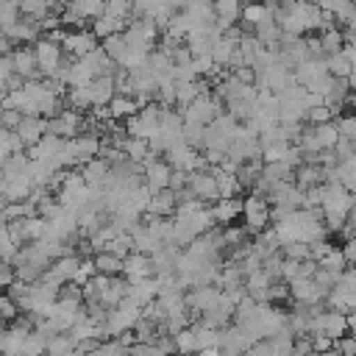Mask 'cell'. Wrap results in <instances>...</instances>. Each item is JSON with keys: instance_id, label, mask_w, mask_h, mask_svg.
I'll use <instances>...</instances> for the list:
<instances>
[{"instance_id": "cell-1", "label": "cell", "mask_w": 356, "mask_h": 356, "mask_svg": "<svg viewBox=\"0 0 356 356\" xmlns=\"http://www.w3.org/2000/svg\"><path fill=\"white\" fill-rule=\"evenodd\" d=\"M83 125H86V117H81L72 108H64L58 117L47 120V136H56V139H78L83 134Z\"/></svg>"}, {"instance_id": "cell-2", "label": "cell", "mask_w": 356, "mask_h": 356, "mask_svg": "<svg viewBox=\"0 0 356 356\" xmlns=\"http://www.w3.org/2000/svg\"><path fill=\"white\" fill-rule=\"evenodd\" d=\"M317 334L331 337L334 342L342 339V337H348V314H342V312H328V309H325L323 314H317V317L312 320L309 337H317Z\"/></svg>"}, {"instance_id": "cell-3", "label": "cell", "mask_w": 356, "mask_h": 356, "mask_svg": "<svg viewBox=\"0 0 356 356\" xmlns=\"http://www.w3.org/2000/svg\"><path fill=\"white\" fill-rule=\"evenodd\" d=\"M270 209L273 206L259 195H248L245 197V228H248V234L267 231V222H273L270 220Z\"/></svg>"}, {"instance_id": "cell-4", "label": "cell", "mask_w": 356, "mask_h": 356, "mask_svg": "<svg viewBox=\"0 0 356 356\" xmlns=\"http://www.w3.org/2000/svg\"><path fill=\"white\" fill-rule=\"evenodd\" d=\"M33 50H36V61H39L42 75H44V78H56V72H58L61 64H64V53H61V47L53 44V42H47V39L42 36V39L33 44Z\"/></svg>"}, {"instance_id": "cell-5", "label": "cell", "mask_w": 356, "mask_h": 356, "mask_svg": "<svg viewBox=\"0 0 356 356\" xmlns=\"http://www.w3.org/2000/svg\"><path fill=\"white\" fill-rule=\"evenodd\" d=\"M61 47H64V53H67L70 58L81 61L83 56L95 53L100 44H97V36H95L92 31H78V33H67V39H64Z\"/></svg>"}, {"instance_id": "cell-6", "label": "cell", "mask_w": 356, "mask_h": 356, "mask_svg": "<svg viewBox=\"0 0 356 356\" xmlns=\"http://www.w3.org/2000/svg\"><path fill=\"white\" fill-rule=\"evenodd\" d=\"M122 275L136 284V281H147V278H156V267H153V256H145V253H131L125 259V270Z\"/></svg>"}, {"instance_id": "cell-7", "label": "cell", "mask_w": 356, "mask_h": 356, "mask_svg": "<svg viewBox=\"0 0 356 356\" xmlns=\"http://www.w3.org/2000/svg\"><path fill=\"white\" fill-rule=\"evenodd\" d=\"M189 189L195 192L197 200H209V203H220V189H217V178L211 172H189Z\"/></svg>"}, {"instance_id": "cell-8", "label": "cell", "mask_w": 356, "mask_h": 356, "mask_svg": "<svg viewBox=\"0 0 356 356\" xmlns=\"http://www.w3.org/2000/svg\"><path fill=\"white\" fill-rule=\"evenodd\" d=\"M89 100L95 108H103V106H111V100L117 97V83H114V75H106V78H95L89 86Z\"/></svg>"}, {"instance_id": "cell-9", "label": "cell", "mask_w": 356, "mask_h": 356, "mask_svg": "<svg viewBox=\"0 0 356 356\" xmlns=\"http://www.w3.org/2000/svg\"><path fill=\"white\" fill-rule=\"evenodd\" d=\"M17 134H19V139L25 142V147H36V145L47 136V120H44V117H25Z\"/></svg>"}, {"instance_id": "cell-10", "label": "cell", "mask_w": 356, "mask_h": 356, "mask_svg": "<svg viewBox=\"0 0 356 356\" xmlns=\"http://www.w3.org/2000/svg\"><path fill=\"white\" fill-rule=\"evenodd\" d=\"M170 178H172V167L161 159V161H156V164H150L147 170H145V186L156 195V192H161V189H170Z\"/></svg>"}, {"instance_id": "cell-11", "label": "cell", "mask_w": 356, "mask_h": 356, "mask_svg": "<svg viewBox=\"0 0 356 356\" xmlns=\"http://www.w3.org/2000/svg\"><path fill=\"white\" fill-rule=\"evenodd\" d=\"M217 178V189H220V200H236V195L245 189L236 178V172H225L222 167H211L209 170Z\"/></svg>"}, {"instance_id": "cell-12", "label": "cell", "mask_w": 356, "mask_h": 356, "mask_svg": "<svg viewBox=\"0 0 356 356\" xmlns=\"http://www.w3.org/2000/svg\"><path fill=\"white\" fill-rule=\"evenodd\" d=\"M175 211H178V195H175L172 189H161V192H156L153 200H150V206H147V214L161 217V220H167V217L175 214Z\"/></svg>"}, {"instance_id": "cell-13", "label": "cell", "mask_w": 356, "mask_h": 356, "mask_svg": "<svg viewBox=\"0 0 356 356\" xmlns=\"http://www.w3.org/2000/svg\"><path fill=\"white\" fill-rule=\"evenodd\" d=\"M295 184H298V189L309 192V189L325 184V170L317 167V164H300V167L295 170Z\"/></svg>"}, {"instance_id": "cell-14", "label": "cell", "mask_w": 356, "mask_h": 356, "mask_svg": "<svg viewBox=\"0 0 356 356\" xmlns=\"http://www.w3.org/2000/svg\"><path fill=\"white\" fill-rule=\"evenodd\" d=\"M81 172H83V178H86L89 186H100V189H103V184H106L108 175H111V164H108L106 159H92V161H86V164L81 167Z\"/></svg>"}, {"instance_id": "cell-15", "label": "cell", "mask_w": 356, "mask_h": 356, "mask_svg": "<svg viewBox=\"0 0 356 356\" xmlns=\"http://www.w3.org/2000/svg\"><path fill=\"white\" fill-rule=\"evenodd\" d=\"M111 117L114 120H131V117H136L142 108H139V103H136V97H125V95H117L114 100H111Z\"/></svg>"}, {"instance_id": "cell-16", "label": "cell", "mask_w": 356, "mask_h": 356, "mask_svg": "<svg viewBox=\"0 0 356 356\" xmlns=\"http://www.w3.org/2000/svg\"><path fill=\"white\" fill-rule=\"evenodd\" d=\"M211 214H214L217 222L225 225V222H231L234 217L245 214V200H220V203L211 206Z\"/></svg>"}, {"instance_id": "cell-17", "label": "cell", "mask_w": 356, "mask_h": 356, "mask_svg": "<svg viewBox=\"0 0 356 356\" xmlns=\"http://www.w3.org/2000/svg\"><path fill=\"white\" fill-rule=\"evenodd\" d=\"M95 267H97V273H100V275L114 278V275H122L125 261H122V259H117V256H114V253H108V250H100V253L95 256Z\"/></svg>"}, {"instance_id": "cell-18", "label": "cell", "mask_w": 356, "mask_h": 356, "mask_svg": "<svg viewBox=\"0 0 356 356\" xmlns=\"http://www.w3.org/2000/svg\"><path fill=\"white\" fill-rule=\"evenodd\" d=\"M325 67H328V75H331V78H339V81L350 78V72H353V64H350V58H348L345 50L337 53V56H328V58H325Z\"/></svg>"}, {"instance_id": "cell-19", "label": "cell", "mask_w": 356, "mask_h": 356, "mask_svg": "<svg viewBox=\"0 0 356 356\" xmlns=\"http://www.w3.org/2000/svg\"><path fill=\"white\" fill-rule=\"evenodd\" d=\"M28 147H25V142L19 139V134L17 131H3L0 134V159L6 161V159H11V156H17V153H25Z\"/></svg>"}, {"instance_id": "cell-20", "label": "cell", "mask_w": 356, "mask_h": 356, "mask_svg": "<svg viewBox=\"0 0 356 356\" xmlns=\"http://www.w3.org/2000/svg\"><path fill=\"white\" fill-rule=\"evenodd\" d=\"M47 345H50V337L42 334V331H31L25 337V345H22V356H47Z\"/></svg>"}, {"instance_id": "cell-21", "label": "cell", "mask_w": 356, "mask_h": 356, "mask_svg": "<svg viewBox=\"0 0 356 356\" xmlns=\"http://www.w3.org/2000/svg\"><path fill=\"white\" fill-rule=\"evenodd\" d=\"M314 136H317V142H320L323 150H334L337 142L342 139V136H339V128H337V120H334V122H325V125H317V128H314Z\"/></svg>"}, {"instance_id": "cell-22", "label": "cell", "mask_w": 356, "mask_h": 356, "mask_svg": "<svg viewBox=\"0 0 356 356\" xmlns=\"http://www.w3.org/2000/svg\"><path fill=\"white\" fill-rule=\"evenodd\" d=\"M19 19H22V14H19V3L3 0V3H0V33L11 31V28H14Z\"/></svg>"}, {"instance_id": "cell-23", "label": "cell", "mask_w": 356, "mask_h": 356, "mask_svg": "<svg viewBox=\"0 0 356 356\" xmlns=\"http://www.w3.org/2000/svg\"><path fill=\"white\" fill-rule=\"evenodd\" d=\"M70 8L78 14V17H92V22L97 19V17H103L106 14V3H100V0H83V3H70Z\"/></svg>"}, {"instance_id": "cell-24", "label": "cell", "mask_w": 356, "mask_h": 356, "mask_svg": "<svg viewBox=\"0 0 356 356\" xmlns=\"http://www.w3.org/2000/svg\"><path fill=\"white\" fill-rule=\"evenodd\" d=\"M320 270H328V273H337V275H342L345 270H348V259H345V253H342V248H334L323 261H320Z\"/></svg>"}, {"instance_id": "cell-25", "label": "cell", "mask_w": 356, "mask_h": 356, "mask_svg": "<svg viewBox=\"0 0 356 356\" xmlns=\"http://www.w3.org/2000/svg\"><path fill=\"white\" fill-rule=\"evenodd\" d=\"M284 259H292V261H309L312 259V245L309 242H286L281 248Z\"/></svg>"}, {"instance_id": "cell-26", "label": "cell", "mask_w": 356, "mask_h": 356, "mask_svg": "<svg viewBox=\"0 0 356 356\" xmlns=\"http://www.w3.org/2000/svg\"><path fill=\"white\" fill-rule=\"evenodd\" d=\"M122 150H125V156H128L131 161L142 164V161H145V156L150 153V142H145V139H128Z\"/></svg>"}, {"instance_id": "cell-27", "label": "cell", "mask_w": 356, "mask_h": 356, "mask_svg": "<svg viewBox=\"0 0 356 356\" xmlns=\"http://www.w3.org/2000/svg\"><path fill=\"white\" fill-rule=\"evenodd\" d=\"M325 122H334V111H331L325 103H323V106L309 108V114H306V125L317 128V125H325Z\"/></svg>"}, {"instance_id": "cell-28", "label": "cell", "mask_w": 356, "mask_h": 356, "mask_svg": "<svg viewBox=\"0 0 356 356\" xmlns=\"http://www.w3.org/2000/svg\"><path fill=\"white\" fill-rule=\"evenodd\" d=\"M92 106V100H89V92L86 89H70L67 92V108H72V111H83V108H89Z\"/></svg>"}, {"instance_id": "cell-29", "label": "cell", "mask_w": 356, "mask_h": 356, "mask_svg": "<svg viewBox=\"0 0 356 356\" xmlns=\"http://www.w3.org/2000/svg\"><path fill=\"white\" fill-rule=\"evenodd\" d=\"M0 117H3V131H19L22 120H25V114L17 108H3Z\"/></svg>"}, {"instance_id": "cell-30", "label": "cell", "mask_w": 356, "mask_h": 356, "mask_svg": "<svg viewBox=\"0 0 356 356\" xmlns=\"http://www.w3.org/2000/svg\"><path fill=\"white\" fill-rule=\"evenodd\" d=\"M0 314H3V320H6V325H11L17 317H19V306L8 298V295H3V300H0Z\"/></svg>"}, {"instance_id": "cell-31", "label": "cell", "mask_w": 356, "mask_h": 356, "mask_svg": "<svg viewBox=\"0 0 356 356\" xmlns=\"http://www.w3.org/2000/svg\"><path fill=\"white\" fill-rule=\"evenodd\" d=\"M312 350H314V356L331 353V350H334V339H331V337H323V334H317V337H312Z\"/></svg>"}, {"instance_id": "cell-32", "label": "cell", "mask_w": 356, "mask_h": 356, "mask_svg": "<svg viewBox=\"0 0 356 356\" xmlns=\"http://www.w3.org/2000/svg\"><path fill=\"white\" fill-rule=\"evenodd\" d=\"M334 350H337L339 356H356V339L348 334V337H342V339L334 342Z\"/></svg>"}, {"instance_id": "cell-33", "label": "cell", "mask_w": 356, "mask_h": 356, "mask_svg": "<svg viewBox=\"0 0 356 356\" xmlns=\"http://www.w3.org/2000/svg\"><path fill=\"white\" fill-rule=\"evenodd\" d=\"M331 250H334V245H331L328 239H320V242H312V259H314L317 264H320V261H323V259H325V256H328Z\"/></svg>"}, {"instance_id": "cell-34", "label": "cell", "mask_w": 356, "mask_h": 356, "mask_svg": "<svg viewBox=\"0 0 356 356\" xmlns=\"http://www.w3.org/2000/svg\"><path fill=\"white\" fill-rule=\"evenodd\" d=\"M0 281H3L6 289H8L11 284H17V267H14V264H3V267H0Z\"/></svg>"}, {"instance_id": "cell-35", "label": "cell", "mask_w": 356, "mask_h": 356, "mask_svg": "<svg viewBox=\"0 0 356 356\" xmlns=\"http://www.w3.org/2000/svg\"><path fill=\"white\" fill-rule=\"evenodd\" d=\"M284 298H292V295H289V286H284V284L275 281V284L270 286V300H284Z\"/></svg>"}, {"instance_id": "cell-36", "label": "cell", "mask_w": 356, "mask_h": 356, "mask_svg": "<svg viewBox=\"0 0 356 356\" xmlns=\"http://www.w3.org/2000/svg\"><path fill=\"white\" fill-rule=\"evenodd\" d=\"M342 253H345L348 264H356V239H348L345 248H342Z\"/></svg>"}, {"instance_id": "cell-37", "label": "cell", "mask_w": 356, "mask_h": 356, "mask_svg": "<svg viewBox=\"0 0 356 356\" xmlns=\"http://www.w3.org/2000/svg\"><path fill=\"white\" fill-rule=\"evenodd\" d=\"M348 331H350V337L356 339V312L348 314Z\"/></svg>"}, {"instance_id": "cell-38", "label": "cell", "mask_w": 356, "mask_h": 356, "mask_svg": "<svg viewBox=\"0 0 356 356\" xmlns=\"http://www.w3.org/2000/svg\"><path fill=\"white\" fill-rule=\"evenodd\" d=\"M323 356H339V353H337V350H331V353H323Z\"/></svg>"}]
</instances>
